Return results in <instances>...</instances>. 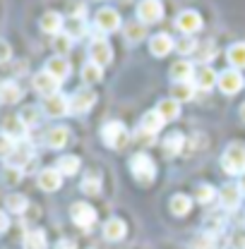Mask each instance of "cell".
<instances>
[{"mask_svg": "<svg viewBox=\"0 0 245 249\" xmlns=\"http://www.w3.org/2000/svg\"><path fill=\"white\" fill-rule=\"evenodd\" d=\"M41 29L46 31V34H61L62 24H65V19H62L61 12H46L43 17H41Z\"/></svg>", "mask_w": 245, "mask_h": 249, "instance_id": "cell-25", "label": "cell"}, {"mask_svg": "<svg viewBox=\"0 0 245 249\" xmlns=\"http://www.w3.org/2000/svg\"><path fill=\"white\" fill-rule=\"evenodd\" d=\"M61 185H62V175L56 168H43L39 173V187L43 192H56V189H61Z\"/></svg>", "mask_w": 245, "mask_h": 249, "instance_id": "cell-17", "label": "cell"}, {"mask_svg": "<svg viewBox=\"0 0 245 249\" xmlns=\"http://www.w3.org/2000/svg\"><path fill=\"white\" fill-rule=\"evenodd\" d=\"M82 192H84V194H92V196L101 194V175H99V173H89V175L82 180Z\"/></svg>", "mask_w": 245, "mask_h": 249, "instance_id": "cell-36", "label": "cell"}, {"mask_svg": "<svg viewBox=\"0 0 245 249\" xmlns=\"http://www.w3.org/2000/svg\"><path fill=\"white\" fill-rule=\"evenodd\" d=\"M214 53H216V48H214V43L209 41V43H204L202 46V53H200V60H214Z\"/></svg>", "mask_w": 245, "mask_h": 249, "instance_id": "cell-46", "label": "cell"}, {"mask_svg": "<svg viewBox=\"0 0 245 249\" xmlns=\"http://www.w3.org/2000/svg\"><path fill=\"white\" fill-rule=\"evenodd\" d=\"M31 84H34V89L41 93L43 98H48V96L58 93V87H61V82H58V79H53L46 70H43V72H36V74H34V79H31Z\"/></svg>", "mask_w": 245, "mask_h": 249, "instance_id": "cell-12", "label": "cell"}, {"mask_svg": "<svg viewBox=\"0 0 245 249\" xmlns=\"http://www.w3.org/2000/svg\"><path fill=\"white\" fill-rule=\"evenodd\" d=\"M56 249H77V245H75L72 240H61V242L56 245Z\"/></svg>", "mask_w": 245, "mask_h": 249, "instance_id": "cell-50", "label": "cell"}, {"mask_svg": "<svg viewBox=\"0 0 245 249\" xmlns=\"http://www.w3.org/2000/svg\"><path fill=\"white\" fill-rule=\"evenodd\" d=\"M31 154H34V149H31L29 142H17V144H15V149H12V154L5 158V160H7V168L24 170V165L31 163Z\"/></svg>", "mask_w": 245, "mask_h": 249, "instance_id": "cell-8", "label": "cell"}, {"mask_svg": "<svg viewBox=\"0 0 245 249\" xmlns=\"http://www.w3.org/2000/svg\"><path fill=\"white\" fill-rule=\"evenodd\" d=\"M173 48H176L181 55H190V53H195V51H197V41H195V38H190V36H185V38H181Z\"/></svg>", "mask_w": 245, "mask_h": 249, "instance_id": "cell-40", "label": "cell"}, {"mask_svg": "<svg viewBox=\"0 0 245 249\" xmlns=\"http://www.w3.org/2000/svg\"><path fill=\"white\" fill-rule=\"evenodd\" d=\"M24 249H48V242H46V232L43 230H29L24 235Z\"/></svg>", "mask_w": 245, "mask_h": 249, "instance_id": "cell-32", "label": "cell"}, {"mask_svg": "<svg viewBox=\"0 0 245 249\" xmlns=\"http://www.w3.org/2000/svg\"><path fill=\"white\" fill-rule=\"evenodd\" d=\"M219 89L226 93V96H233V93H238L243 89V77H241V72L238 70H224L221 74H219Z\"/></svg>", "mask_w": 245, "mask_h": 249, "instance_id": "cell-11", "label": "cell"}, {"mask_svg": "<svg viewBox=\"0 0 245 249\" xmlns=\"http://www.w3.org/2000/svg\"><path fill=\"white\" fill-rule=\"evenodd\" d=\"M238 187H241V192H243V194H245V175H243V178H241V185H238Z\"/></svg>", "mask_w": 245, "mask_h": 249, "instance_id": "cell-51", "label": "cell"}, {"mask_svg": "<svg viewBox=\"0 0 245 249\" xmlns=\"http://www.w3.org/2000/svg\"><path fill=\"white\" fill-rule=\"evenodd\" d=\"M168 209H171L173 216H185V213H190V209H192V199H190L187 194H173L171 201H168Z\"/></svg>", "mask_w": 245, "mask_h": 249, "instance_id": "cell-26", "label": "cell"}, {"mask_svg": "<svg viewBox=\"0 0 245 249\" xmlns=\"http://www.w3.org/2000/svg\"><path fill=\"white\" fill-rule=\"evenodd\" d=\"M80 165H82V160H80L77 156H61V158H58V165H56V170L61 173L62 178H67V175H75V173H80Z\"/></svg>", "mask_w": 245, "mask_h": 249, "instance_id": "cell-28", "label": "cell"}, {"mask_svg": "<svg viewBox=\"0 0 245 249\" xmlns=\"http://www.w3.org/2000/svg\"><path fill=\"white\" fill-rule=\"evenodd\" d=\"M192 96H195V84L192 82H173L171 98H176L181 103V101H190Z\"/></svg>", "mask_w": 245, "mask_h": 249, "instance_id": "cell-31", "label": "cell"}, {"mask_svg": "<svg viewBox=\"0 0 245 249\" xmlns=\"http://www.w3.org/2000/svg\"><path fill=\"white\" fill-rule=\"evenodd\" d=\"M12 149H15V142H12V139H7L5 134H0V156H5V158H7V156L12 154Z\"/></svg>", "mask_w": 245, "mask_h": 249, "instance_id": "cell-44", "label": "cell"}, {"mask_svg": "<svg viewBox=\"0 0 245 249\" xmlns=\"http://www.w3.org/2000/svg\"><path fill=\"white\" fill-rule=\"evenodd\" d=\"M12 58V48L7 41H0V62H7Z\"/></svg>", "mask_w": 245, "mask_h": 249, "instance_id": "cell-48", "label": "cell"}, {"mask_svg": "<svg viewBox=\"0 0 245 249\" xmlns=\"http://www.w3.org/2000/svg\"><path fill=\"white\" fill-rule=\"evenodd\" d=\"M2 134H5L7 139H12L15 144H17V142H24L27 127L20 120V115H7V118L2 120Z\"/></svg>", "mask_w": 245, "mask_h": 249, "instance_id": "cell-13", "label": "cell"}, {"mask_svg": "<svg viewBox=\"0 0 245 249\" xmlns=\"http://www.w3.org/2000/svg\"><path fill=\"white\" fill-rule=\"evenodd\" d=\"M5 206H7V211H12V213H24V211L29 209V199H27L24 194H10V196L5 199Z\"/></svg>", "mask_w": 245, "mask_h": 249, "instance_id": "cell-33", "label": "cell"}, {"mask_svg": "<svg viewBox=\"0 0 245 249\" xmlns=\"http://www.w3.org/2000/svg\"><path fill=\"white\" fill-rule=\"evenodd\" d=\"M219 196H221V206H224L226 211H236V209L241 206L243 192H241L238 185H224V189L219 192Z\"/></svg>", "mask_w": 245, "mask_h": 249, "instance_id": "cell-15", "label": "cell"}, {"mask_svg": "<svg viewBox=\"0 0 245 249\" xmlns=\"http://www.w3.org/2000/svg\"><path fill=\"white\" fill-rule=\"evenodd\" d=\"M94 27L101 34H113V31L121 29V15L113 7H101L94 15Z\"/></svg>", "mask_w": 245, "mask_h": 249, "instance_id": "cell-5", "label": "cell"}, {"mask_svg": "<svg viewBox=\"0 0 245 249\" xmlns=\"http://www.w3.org/2000/svg\"><path fill=\"white\" fill-rule=\"evenodd\" d=\"M43 113L48 118H65L70 113V98H65L61 91L43 98Z\"/></svg>", "mask_w": 245, "mask_h": 249, "instance_id": "cell-7", "label": "cell"}, {"mask_svg": "<svg viewBox=\"0 0 245 249\" xmlns=\"http://www.w3.org/2000/svg\"><path fill=\"white\" fill-rule=\"evenodd\" d=\"M94 103H96V93L92 89H80V91L72 93V98H70V113L82 115V113L92 110Z\"/></svg>", "mask_w": 245, "mask_h": 249, "instance_id": "cell-10", "label": "cell"}, {"mask_svg": "<svg viewBox=\"0 0 245 249\" xmlns=\"http://www.w3.org/2000/svg\"><path fill=\"white\" fill-rule=\"evenodd\" d=\"M22 180V170H17V168H5V175H2V182L5 185H17Z\"/></svg>", "mask_w": 245, "mask_h": 249, "instance_id": "cell-42", "label": "cell"}, {"mask_svg": "<svg viewBox=\"0 0 245 249\" xmlns=\"http://www.w3.org/2000/svg\"><path fill=\"white\" fill-rule=\"evenodd\" d=\"M171 77H173V82H192V77H195V67H192V62L190 60H176L171 65Z\"/></svg>", "mask_w": 245, "mask_h": 249, "instance_id": "cell-20", "label": "cell"}, {"mask_svg": "<svg viewBox=\"0 0 245 249\" xmlns=\"http://www.w3.org/2000/svg\"><path fill=\"white\" fill-rule=\"evenodd\" d=\"M226 58L233 65V70H245V41L233 43V46L226 51Z\"/></svg>", "mask_w": 245, "mask_h": 249, "instance_id": "cell-30", "label": "cell"}, {"mask_svg": "<svg viewBox=\"0 0 245 249\" xmlns=\"http://www.w3.org/2000/svg\"><path fill=\"white\" fill-rule=\"evenodd\" d=\"M130 170L135 175V180L140 185H149L156 178V163H154L149 154H135L130 158Z\"/></svg>", "mask_w": 245, "mask_h": 249, "instance_id": "cell-3", "label": "cell"}, {"mask_svg": "<svg viewBox=\"0 0 245 249\" xmlns=\"http://www.w3.org/2000/svg\"><path fill=\"white\" fill-rule=\"evenodd\" d=\"M197 201L200 204H209V201H214V196H216V189L212 185H200L197 187Z\"/></svg>", "mask_w": 245, "mask_h": 249, "instance_id": "cell-41", "label": "cell"}, {"mask_svg": "<svg viewBox=\"0 0 245 249\" xmlns=\"http://www.w3.org/2000/svg\"><path fill=\"white\" fill-rule=\"evenodd\" d=\"M173 38L168 36V34H156L152 36V41H149V51H152L154 58H163V55H168L171 51H173Z\"/></svg>", "mask_w": 245, "mask_h": 249, "instance_id": "cell-16", "label": "cell"}, {"mask_svg": "<svg viewBox=\"0 0 245 249\" xmlns=\"http://www.w3.org/2000/svg\"><path fill=\"white\" fill-rule=\"evenodd\" d=\"M231 247L245 249V230H236V232L231 235Z\"/></svg>", "mask_w": 245, "mask_h": 249, "instance_id": "cell-45", "label": "cell"}, {"mask_svg": "<svg viewBox=\"0 0 245 249\" xmlns=\"http://www.w3.org/2000/svg\"><path fill=\"white\" fill-rule=\"evenodd\" d=\"M156 110H159V115H161L163 120H178V115H181V103L168 96V98H161V101H159Z\"/></svg>", "mask_w": 245, "mask_h": 249, "instance_id": "cell-22", "label": "cell"}, {"mask_svg": "<svg viewBox=\"0 0 245 249\" xmlns=\"http://www.w3.org/2000/svg\"><path fill=\"white\" fill-rule=\"evenodd\" d=\"M72 43H75V38L70 36V34H56V38H53V48H56V53L58 55H65L67 51H72Z\"/></svg>", "mask_w": 245, "mask_h": 249, "instance_id": "cell-37", "label": "cell"}, {"mask_svg": "<svg viewBox=\"0 0 245 249\" xmlns=\"http://www.w3.org/2000/svg\"><path fill=\"white\" fill-rule=\"evenodd\" d=\"M70 218H72V223L77 228L89 230L94 223H96V211H94L92 204H87V201H75L70 206Z\"/></svg>", "mask_w": 245, "mask_h": 249, "instance_id": "cell-4", "label": "cell"}, {"mask_svg": "<svg viewBox=\"0 0 245 249\" xmlns=\"http://www.w3.org/2000/svg\"><path fill=\"white\" fill-rule=\"evenodd\" d=\"M82 31H84V19H72V24H70V31H67V34H70L72 38H77Z\"/></svg>", "mask_w": 245, "mask_h": 249, "instance_id": "cell-47", "label": "cell"}, {"mask_svg": "<svg viewBox=\"0 0 245 249\" xmlns=\"http://www.w3.org/2000/svg\"><path fill=\"white\" fill-rule=\"evenodd\" d=\"M46 72H48L53 79L62 82V79L70 74V62L65 60L62 55H56V58H51V60H48V65H46Z\"/></svg>", "mask_w": 245, "mask_h": 249, "instance_id": "cell-21", "label": "cell"}, {"mask_svg": "<svg viewBox=\"0 0 245 249\" xmlns=\"http://www.w3.org/2000/svg\"><path fill=\"white\" fill-rule=\"evenodd\" d=\"M216 247V240L212 232H200L195 240H192V245H190V249H214Z\"/></svg>", "mask_w": 245, "mask_h": 249, "instance_id": "cell-38", "label": "cell"}, {"mask_svg": "<svg viewBox=\"0 0 245 249\" xmlns=\"http://www.w3.org/2000/svg\"><path fill=\"white\" fill-rule=\"evenodd\" d=\"M163 118L159 115V110H147L144 115H142V124H140V129H144V132H149V134H156L161 127H163Z\"/></svg>", "mask_w": 245, "mask_h": 249, "instance_id": "cell-29", "label": "cell"}, {"mask_svg": "<svg viewBox=\"0 0 245 249\" xmlns=\"http://www.w3.org/2000/svg\"><path fill=\"white\" fill-rule=\"evenodd\" d=\"M101 139H103V144H106L108 149L122 151V149H127L132 134H130V129H127L121 120H111V123H106L101 127Z\"/></svg>", "mask_w": 245, "mask_h": 249, "instance_id": "cell-1", "label": "cell"}, {"mask_svg": "<svg viewBox=\"0 0 245 249\" xmlns=\"http://www.w3.org/2000/svg\"><path fill=\"white\" fill-rule=\"evenodd\" d=\"M101 77H103V67H99L96 62H84V67H82V79L87 82V84H96V82H101Z\"/></svg>", "mask_w": 245, "mask_h": 249, "instance_id": "cell-34", "label": "cell"}, {"mask_svg": "<svg viewBox=\"0 0 245 249\" xmlns=\"http://www.w3.org/2000/svg\"><path fill=\"white\" fill-rule=\"evenodd\" d=\"M20 98H22L20 84H15V82H0V103L12 106V103H17Z\"/></svg>", "mask_w": 245, "mask_h": 249, "instance_id": "cell-24", "label": "cell"}, {"mask_svg": "<svg viewBox=\"0 0 245 249\" xmlns=\"http://www.w3.org/2000/svg\"><path fill=\"white\" fill-rule=\"evenodd\" d=\"M161 17H163V5L159 0H142L137 5V22H142L144 27L159 22Z\"/></svg>", "mask_w": 245, "mask_h": 249, "instance_id": "cell-6", "label": "cell"}, {"mask_svg": "<svg viewBox=\"0 0 245 249\" xmlns=\"http://www.w3.org/2000/svg\"><path fill=\"white\" fill-rule=\"evenodd\" d=\"M125 38L132 41V43H140L142 38H147V27L142 22H130L125 27Z\"/></svg>", "mask_w": 245, "mask_h": 249, "instance_id": "cell-35", "label": "cell"}, {"mask_svg": "<svg viewBox=\"0 0 245 249\" xmlns=\"http://www.w3.org/2000/svg\"><path fill=\"white\" fill-rule=\"evenodd\" d=\"M132 139H135V142H140L142 146H154V144H156V137L149 134V132H144V129H137Z\"/></svg>", "mask_w": 245, "mask_h": 249, "instance_id": "cell-43", "label": "cell"}, {"mask_svg": "<svg viewBox=\"0 0 245 249\" xmlns=\"http://www.w3.org/2000/svg\"><path fill=\"white\" fill-rule=\"evenodd\" d=\"M185 146V137L181 132H171L166 139H163V151L166 156H181Z\"/></svg>", "mask_w": 245, "mask_h": 249, "instance_id": "cell-27", "label": "cell"}, {"mask_svg": "<svg viewBox=\"0 0 245 249\" xmlns=\"http://www.w3.org/2000/svg\"><path fill=\"white\" fill-rule=\"evenodd\" d=\"M89 58H92V62H96L99 67L111 65V60H113V48H111V43H108L106 38H94L92 46H89Z\"/></svg>", "mask_w": 245, "mask_h": 249, "instance_id": "cell-9", "label": "cell"}, {"mask_svg": "<svg viewBox=\"0 0 245 249\" xmlns=\"http://www.w3.org/2000/svg\"><path fill=\"white\" fill-rule=\"evenodd\" d=\"M20 120L24 123V127H34V124L39 123V108L36 106H24L20 110Z\"/></svg>", "mask_w": 245, "mask_h": 249, "instance_id": "cell-39", "label": "cell"}, {"mask_svg": "<svg viewBox=\"0 0 245 249\" xmlns=\"http://www.w3.org/2000/svg\"><path fill=\"white\" fill-rule=\"evenodd\" d=\"M216 82H219V74H216L212 67H202L195 77H192V84H195V89H202V91H209V89H214Z\"/></svg>", "mask_w": 245, "mask_h": 249, "instance_id": "cell-18", "label": "cell"}, {"mask_svg": "<svg viewBox=\"0 0 245 249\" xmlns=\"http://www.w3.org/2000/svg\"><path fill=\"white\" fill-rule=\"evenodd\" d=\"M125 232H127V225H125V220L122 218H108L106 220V225H103V237L106 240H111V242H118L125 237Z\"/></svg>", "mask_w": 245, "mask_h": 249, "instance_id": "cell-19", "label": "cell"}, {"mask_svg": "<svg viewBox=\"0 0 245 249\" xmlns=\"http://www.w3.org/2000/svg\"><path fill=\"white\" fill-rule=\"evenodd\" d=\"M67 142H70V129H67V127H62V124L46 132V144H48L51 149H62Z\"/></svg>", "mask_w": 245, "mask_h": 249, "instance_id": "cell-23", "label": "cell"}, {"mask_svg": "<svg viewBox=\"0 0 245 249\" xmlns=\"http://www.w3.org/2000/svg\"><path fill=\"white\" fill-rule=\"evenodd\" d=\"M176 27L183 31L185 36H192L195 31L202 29V17H200V12H195V10H185V12L178 15Z\"/></svg>", "mask_w": 245, "mask_h": 249, "instance_id": "cell-14", "label": "cell"}, {"mask_svg": "<svg viewBox=\"0 0 245 249\" xmlns=\"http://www.w3.org/2000/svg\"><path fill=\"white\" fill-rule=\"evenodd\" d=\"M221 168L228 175H245V144L243 142H233L226 146V151L221 156Z\"/></svg>", "mask_w": 245, "mask_h": 249, "instance_id": "cell-2", "label": "cell"}, {"mask_svg": "<svg viewBox=\"0 0 245 249\" xmlns=\"http://www.w3.org/2000/svg\"><path fill=\"white\" fill-rule=\"evenodd\" d=\"M241 118H243V123H245V103L241 106Z\"/></svg>", "mask_w": 245, "mask_h": 249, "instance_id": "cell-52", "label": "cell"}, {"mask_svg": "<svg viewBox=\"0 0 245 249\" xmlns=\"http://www.w3.org/2000/svg\"><path fill=\"white\" fill-rule=\"evenodd\" d=\"M7 228H10V218H7L5 211H0V232H5Z\"/></svg>", "mask_w": 245, "mask_h": 249, "instance_id": "cell-49", "label": "cell"}]
</instances>
